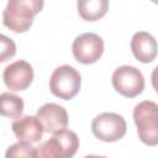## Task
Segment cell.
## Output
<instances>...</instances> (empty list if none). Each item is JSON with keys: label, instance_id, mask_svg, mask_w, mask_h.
I'll use <instances>...</instances> for the list:
<instances>
[{"label": "cell", "instance_id": "cell-1", "mask_svg": "<svg viewBox=\"0 0 158 158\" xmlns=\"http://www.w3.org/2000/svg\"><path fill=\"white\" fill-rule=\"evenodd\" d=\"M44 0H9L2 12L4 25L16 33L30 30L33 17L42 11Z\"/></svg>", "mask_w": 158, "mask_h": 158}, {"label": "cell", "instance_id": "cell-2", "mask_svg": "<svg viewBox=\"0 0 158 158\" xmlns=\"http://www.w3.org/2000/svg\"><path fill=\"white\" fill-rule=\"evenodd\" d=\"M133 121L139 139L147 146L158 144V105L144 100L133 109Z\"/></svg>", "mask_w": 158, "mask_h": 158}, {"label": "cell", "instance_id": "cell-3", "mask_svg": "<svg viewBox=\"0 0 158 158\" xmlns=\"http://www.w3.org/2000/svg\"><path fill=\"white\" fill-rule=\"evenodd\" d=\"M79 148V138L70 130H60L36 148L37 158H70Z\"/></svg>", "mask_w": 158, "mask_h": 158}, {"label": "cell", "instance_id": "cell-4", "mask_svg": "<svg viewBox=\"0 0 158 158\" xmlns=\"http://www.w3.org/2000/svg\"><path fill=\"white\" fill-rule=\"evenodd\" d=\"M81 77L77 69L64 64L56 68L49 78L51 93L63 100L73 99L80 90Z\"/></svg>", "mask_w": 158, "mask_h": 158}, {"label": "cell", "instance_id": "cell-5", "mask_svg": "<svg viewBox=\"0 0 158 158\" xmlns=\"http://www.w3.org/2000/svg\"><path fill=\"white\" fill-rule=\"evenodd\" d=\"M127 130L125 118L115 112H102L95 116L91 122V131L96 138L104 142L121 139Z\"/></svg>", "mask_w": 158, "mask_h": 158}, {"label": "cell", "instance_id": "cell-6", "mask_svg": "<svg viewBox=\"0 0 158 158\" xmlns=\"http://www.w3.org/2000/svg\"><path fill=\"white\" fill-rule=\"evenodd\" d=\"M114 89L125 98H135L144 89V78L133 65H121L112 74Z\"/></svg>", "mask_w": 158, "mask_h": 158}, {"label": "cell", "instance_id": "cell-7", "mask_svg": "<svg viewBox=\"0 0 158 158\" xmlns=\"http://www.w3.org/2000/svg\"><path fill=\"white\" fill-rule=\"evenodd\" d=\"M72 51L79 63L93 64L98 62L104 53V41L96 33H83L74 40Z\"/></svg>", "mask_w": 158, "mask_h": 158}, {"label": "cell", "instance_id": "cell-8", "mask_svg": "<svg viewBox=\"0 0 158 158\" xmlns=\"http://www.w3.org/2000/svg\"><path fill=\"white\" fill-rule=\"evenodd\" d=\"M4 83L12 91L27 89L33 80V68L26 60H16L4 69Z\"/></svg>", "mask_w": 158, "mask_h": 158}, {"label": "cell", "instance_id": "cell-9", "mask_svg": "<svg viewBox=\"0 0 158 158\" xmlns=\"http://www.w3.org/2000/svg\"><path fill=\"white\" fill-rule=\"evenodd\" d=\"M37 117L42 122L44 131L48 133L58 132L68 126L67 110L63 106L54 102H48L42 105L37 110Z\"/></svg>", "mask_w": 158, "mask_h": 158}, {"label": "cell", "instance_id": "cell-10", "mask_svg": "<svg viewBox=\"0 0 158 158\" xmlns=\"http://www.w3.org/2000/svg\"><path fill=\"white\" fill-rule=\"evenodd\" d=\"M12 131L16 136V138L21 142H27V143H37L41 141L44 127L40 118L36 116H21L20 118L15 120L12 122Z\"/></svg>", "mask_w": 158, "mask_h": 158}, {"label": "cell", "instance_id": "cell-11", "mask_svg": "<svg viewBox=\"0 0 158 158\" xmlns=\"http://www.w3.org/2000/svg\"><path fill=\"white\" fill-rule=\"evenodd\" d=\"M131 49L137 60L151 63L158 54V43L151 33L139 31L136 32L131 40Z\"/></svg>", "mask_w": 158, "mask_h": 158}, {"label": "cell", "instance_id": "cell-12", "mask_svg": "<svg viewBox=\"0 0 158 158\" xmlns=\"http://www.w3.org/2000/svg\"><path fill=\"white\" fill-rule=\"evenodd\" d=\"M77 9L79 16L85 21H98L109 10V0H78Z\"/></svg>", "mask_w": 158, "mask_h": 158}, {"label": "cell", "instance_id": "cell-13", "mask_svg": "<svg viewBox=\"0 0 158 158\" xmlns=\"http://www.w3.org/2000/svg\"><path fill=\"white\" fill-rule=\"evenodd\" d=\"M1 115L10 118H20L23 112V100L11 93H2L0 96Z\"/></svg>", "mask_w": 158, "mask_h": 158}, {"label": "cell", "instance_id": "cell-14", "mask_svg": "<svg viewBox=\"0 0 158 158\" xmlns=\"http://www.w3.org/2000/svg\"><path fill=\"white\" fill-rule=\"evenodd\" d=\"M12 157H28V158H35V157H37L36 148L32 147L31 143L19 141L17 143L10 146L9 149L6 151V158H12Z\"/></svg>", "mask_w": 158, "mask_h": 158}, {"label": "cell", "instance_id": "cell-15", "mask_svg": "<svg viewBox=\"0 0 158 158\" xmlns=\"http://www.w3.org/2000/svg\"><path fill=\"white\" fill-rule=\"evenodd\" d=\"M0 43H1V56H0V60L5 62L9 58L14 57L16 53V46L14 43V41L9 37H6L5 35L0 36Z\"/></svg>", "mask_w": 158, "mask_h": 158}, {"label": "cell", "instance_id": "cell-16", "mask_svg": "<svg viewBox=\"0 0 158 158\" xmlns=\"http://www.w3.org/2000/svg\"><path fill=\"white\" fill-rule=\"evenodd\" d=\"M151 81H152V85H153L154 90L158 93V65H157V67L153 69V72H152Z\"/></svg>", "mask_w": 158, "mask_h": 158}, {"label": "cell", "instance_id": "cell-17", "mask_svg": "<svg viewBox=\"0 0 158 158\" xmlns=\"http://www.w3.org/2000/svg\"><path fill=\"white\" fill-rule=\"evenodd\" d=\"M152 2H154V4H158V0H151Z\"/></svg>", "mask_w": 158, "mask_h": 158}]
</instances>
